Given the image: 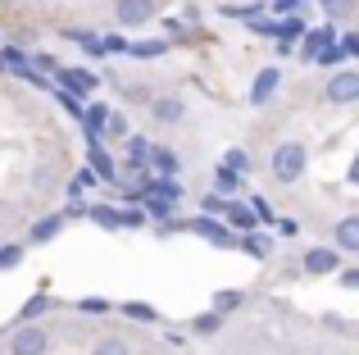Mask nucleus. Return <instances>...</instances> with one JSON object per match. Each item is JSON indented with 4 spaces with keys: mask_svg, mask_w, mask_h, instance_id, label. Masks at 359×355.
Masks as SVG:
<instances>
[{
    "mask_svg": "<svg viewBox=\"0 0 359 355\" xmlns=\"http://www.w3.org/2000/svg\"><path fill=\"white\" fill-rule=\"evenodd\" d=\"M305 160H309V155H305V146H300V142H282L278 151H273V164H269V169H273L278 182H296V178L305 173Z\"/></svg>",
    "mask_w": 359,
    "mask_h": 355,
    "instance_id": "obj_1",
    "label": "nucleus"
},
{
    "mask_svg": "<svg viewBox=\"0 0 359 355\" xmlns=\"http://www.w3.org/2000/svg\"><path fill=\"white\" fill-rule=\"evenodd\" d=\"M46 333L36 328V323H18L14 337H9V355H46Z\"/></svg>",
    "mask_w": 359,
    "mask_h": 355,
    "instance_id": "obj_2",
    "label": "nucleus"
},
{
    "mask_svg": "<svg viewBox=\"0 0 359 355\" xmlns=\"http://www.w3.org/2000/svg\"><path fill=\"white\" fill-rule=\"evenodd\" d=\"M337 264H341V250H337V246H314V250H305V260H300V269H305L309 278L332 274Z\"/></svg>",
    "mask_w": 359,
    "mask_h": 355,
    "instance_id": "obj_3",
    "label": "nucleus"
},
{
    "mask_svg": "<svg viewBox=\"0 0 359 355\" xmlns=\"http://www.w3.org/2000/svg\"><path fill=\"white\" fill-rule=\"evenodd\" d=\"M155 0H118L114 5V18L123 27H141V23H150V18H155Z\"/></svg>",
    "mask_w": 359,
    "mask_h": 355,
    "instance_id": "obj_4",
    "label": "nucleus"
},
{
    "mask_svg": "<svg viewBox=\"0 0 359 355\" xmlns=\"http://www.w3.org/2000/svg\"><path fill=\"white\" fill-rule=\"evenodd\" d=\"M323 96L332 100V105H351V100H359V73H337V78L323 87Z\"/></svg>",
    "mask_w": 359,
    "mask_h": 355,
    "instance_id": "obj_5",
    "label": "nucleus"
},
{
    "mask_svg": "<svg viewBox=\"0 0 359 355\" xmlns=\"http://www.w3.org/2000/svg\"><path fill=\"white\" fill-rule=\"evenodd\" d=\"M182 228H191V232H201V237H210L214 246H228V241H232V228H228V223H219L214 214H201V219L182 223Z\"/></svg>",
    "mask_w": 359,
    "mask_h": 355,
    "instance_id": "obj_6",
    "label": "nucleus"
},
{
    "mask_svg": "<svg viewBox=\"0 0 359 355\" xmlns=\"http://www.w3.org/2000/svg\"><path fill=\"white\" fill-rule=\"evenodd\" d=\"M278 87H282V73L278 69H259V73H255V82H250V105H269Z\"/></svg>",
    "mask_w": 359,
    "mask_h": 355,
    "instance_id": "obj_7",
    "label": "nucleus"
},
{
    "mask_svg": "<svg viewBox=\"0 0 359 355\" xmlns=\"http://www.w3.org/2000/svg\"><path fill=\"white\" fill-rule=\"evenodd\" d=\"M150 114H155L159 123H182L187 100L182 96H150Z\"/></svg>",
    "mask_w": 359,
    "mask_h": 355,
    "instance_id": "obj_8",
    "label": "nucleus"
},
{
    "mask_svg": "<svg viewBox=\"0 0 359 355\" xmlns=\"http://www.w3.org/2000/svg\"><path fill=\"white\" fill-rule=\"evenodd\" d=\"M64 223H69L64 214H46V219H36V223H32L27 241H32V246H46V241H55V237L64 232Z\"/></svg>",
    "mask_w": 359,
    "mask_h": 355,
    "instance_id": "obj_9",
    "label": "nucleus"
},
{
    "mask_svg": "<svg viewBox=\"0 0 359 355\" xmlns=\"http://www.w3.org/2000/svg\"><path fill=\"white\" fill-rule=\"evenodd\" d=\"M55 73H60V87L64 91H78V96H87V91L100 87L96 73H87V69H55Z\"/></svg>",
    "mask_w": 359,
    "mask_h": 355,
    "instance_id": "obj_10",
    "label": "nucleus"
},
{
    "mask_svg": "<svg viewBox=\"0 0 359 355\" xmlns=\"http://www.w3.org/2000/svg\"><path fill=\"white\" fill-rule=\"evenodd\" d=\"M105 119H109V109L105 105H82V133H87V142H100V128H105Z\"/></svg>",
    "mask_w": 359,
    "mask_h": 355,
    "instance_id": "obj_11",
    "label": "nucleus"
},
{
    "mask_svg": "<svg viewBox=\"0 0 359 355\" xmlns=\"http://www.w3.org/2000/svg\"><path fill=\"white\" fill-rule=\"evenodd\" d=\"M337 250H346V255L359 250V219L355 214H346V219L337 223Z\"/></svg>",
    "mask_w": 359,
    "mask_h": 355,
    "instance_id": "obj_12",
    "label": "nucleus"
},
{
    "mask_svg": "<svg viewBox=\"0 0 359 355\" xmlns=\"http://www.w3.org/2000/svg\"><path fill=\"white\" fill-rule=\"evenodd\" d=\"M91 173H96V178H105V182H114V178H118L114 155H105V151H100V142H91Z\"/></svg>",
    "mask_w": 359,
    "mask_h": 355,
    "instance_id": "obj_13",
    "label": "nucleus"
},
{
    "mask_svg": "<svg viewBox=\"0 0 359 355\" xmlns=\"http://www.w3.org/2000/svg\"><path fill=\"white\" fill-rule=\"evenodd\" d=\"M146 164H150L155 173H164V178H177V155H173V151H164V146H150Z\"/></svg>",
    "mask_w": 359,
    "mask_h": 355,
    "instance_id": "obj_14",
    "label": "nucleus"
},
{
    "mask_svg": "<svg viewBox=\"0 0 359 355\" xmlns=\"http://www.w3.org/2000/svg\"><path fill=\"white\" fill-rule=\"evenodd\" d=\"M241 250L250 260H269V250H273V241L264 237V232H255V228H245V237H241Z\"/></svg>",
    "mask_w": 359,
    "mask_h": 355,
    "instance_id": "obj_15",
    "label": "nucleus"
},
{
    "mask_svg": "<svg viewBox=\"0 0 359 355\" xmlns=\"http://www.w3.org/2000/svg\"><path fill=\"white\" fill-rule=\"evenodd\" d=\"M223 219H228V228H255V214L250 210H245V205L241 201H228V205H223Z\"/></svg>",
    "mask_w": 359,
    "mask_h": 355,
    "instance_id": "obj_16",
    "label": "nucleus"
},
{
    "mask_svg": "<svg viewBox=\"0 0 359 355\" xmlns=\"http://www.w3.org/2000/svg\"><path fill=\"white\" fill-rule=\"evenodd\" d=\"M332 27H314V32H309L305 36V46H300V55H305V64H314V55H318V46H327V41H332Z\"/></svg>",
    "mask_w": 359,
    "mask_h": 355,
    "instance_id": "obj_17",
    "label": "nucleus"
},
{
    "mask_svg": "<svg viewBox=\"0 0 359 355\" xmlns=\"http://www.w3.org/2000/svg\"><path fill=\"white\" fill-rule=\"evenodd\" d=\"M141 201H146V210H141V214H155V219H168L173 205H177V201H168V196H159V192H141Z\"/></svg>",
    "mask_w": 359,
    "mask_h": 355,
    "instance_id": "obj_18",
    "label": "nucleus"
},
{
    "mask_svg": "<svg viewBox=\"0 0 359 355\" xmlns=\"http://www.w3.org/2000/svg\"><path fill=\"white\" fill-rule=\"evenodd\" d=\"M100 137H105V142H123V137H128V119H123L118 109H109V119H105V128H100Z\"/></svg>",
    "mask_w": 359,
    "mask_h": 355,
    "instance_id": "obj_19",
    "label": "nucleus"
},
{
    "mask_svg": "<svg viewBox=\"0 0 359 355\" xmlns=\"http://www.w3.org/2000/svg\"><path fill=\"white\" fill-rule=\"evenodd\" d=\"M123 314L137 319V323H155L159 319V310H155V305H146V301H123Z\"/></svg>",
    "mask_w": 359,
    "mask_h": 355,
    "instance_id": "obj_20",
    "label": "nucleus"
},
{
    "mask_svg": "<svg viewBox=\"0 0 359 355\" xmlns=\"http://www.w3.org/2000/svg\"><path fill=\"white\" fill-rule=\"evenodd\" d=\"M223 164H228V169L237 173V178H245V173H250V151H241V146H232V151L223 155Z\"/></svg>",
    "mask_w": 359,
    "mask_h": 355,
    "instance_id": "obj_21",
    "label": "nucleus"
},
{
    "mask_svg": "<svg viewBox=\"0 0 359 355\" xmlns=\"http://www.w3.org/2000/svg\"><path fill=\"white\" fill-rule=\"evenodd\" d=\"M91 355H132V347L123 337H100L96 347H91Z\"/></svg>",
    "mask_w": 359,
    "mask_h": 355,
    "instance_id": "obj_22",
    "label": "nucleus"
},
{
    "mask_svg": "<svg viewBox=\"0 0 359 355\" xmlns=\"http://www.w3.org/2000/svg\"><path fill=\"white\" fill-rule=\"evenodd\" d=\"M191 328H196V333H201V337H214V333H219V328H223V314H219V310H210V314H201V319H196V323H191Z\"/></svg>",
    "mask_w": 359,
    "mask_h": 355,
    "instance_id": "obj_23",
    "label": "nucleus"
},
{
    "mask_svg": "<svg viewBox=\"0 0 359 355\" xmlns=\"http://www.w3.org/2000/svg\"><path fill=\"white\" fill-rule=\"evenodd\" d=\"M87 214H91V219H96V223H100V228H109V232H114V228H118V210H109V205H91V210H87Z\"/></svg>",
    "mask_w": 359,
    "mask_h": 355,
    "instance_id": "obj_24",
    "label": "nucleus"
},
{
    "mask_svg": "<svg viewBox=\"0 0 359 355\" xmlns=\"http://www.w3.org/2000/svg\"><path fill=\"white\" fill-rule=\"evenodd\" d=\"M137 60H155V55H164L168 51V41H137V46H128Z\"/></svg>",
    "mask_w": 359,
    "mask_h": 355,
    "instance_id": "obj_25",
    "label": "nucleus"
},
{
    "mask_svg": "<svg viewBox=\"0 0 359 355\" xmlns=\"http://www.w3.org/2000/svg\"><path fill=\"white\" fill-rule=\"evenodd\" d=\"M0 64H5V73H18L27 64V55L18 51V46H5V51H0Z\"/></svg>",
    "mask_w": 359,
    "mask_h": 355,
    "instance_id": "obj_26",
    "label": "nucleus"
},
{
    "mask_svg": "<svg viewBox=\"0 0 359 355\" xmlns=\"http://www.w3.org/2000/svg\"><path fill=\"white\" fill-rule=\"evenodd\" d=\"M341 60H346V51H341V46H332V41L318 46V55H314V64H327V69H332V64H341Z\"/></svg>",
    "mask_w": 359,
    "mask_h": 355,
    "instance_id": "obj_27",
    "label": "nucleus"
},
{
    "mask_svg": "<svg viewBox=\"0 0 359 355\" xmlns=\"http://www.w3.org/2000/svg\"><path fill=\"white\" fill-rule=\"evenodd\" d=\"M241 301H245L241 292H219V296H214V310H219V314H232Z\"/></svg>",
    "mask_w": 359,
    "mask_h": 355,
    "instance_id": "obj_28",
    "label": "nucleus"
},
{
    "mask_svg": "<svg viewBox=\"0 0 359 355\" xmlns=\"http://www.w3.org/2000/svg\"><path fill=\"white\" fill-rule=\"evenodd\" d=\"M18 260H23V246H18V241H9V246H0V269H14Z\"/></svg>",
    "mask_w": 359,
    "mask_h": 355,
    "instance_id": "obj_29",
    "label": "nucleus"
},
{
    "mask_svg": "<svg viewBox=\"0 0 359 355\" xmlns=\"http://www.w3.org/2000/svg\"><path fill=\"white\" fill-rule=\"evenodd\" d=\"M78 305H82V310H87V314H109V310H114V305H109L105 296H82Z\"/></svg>",
    "mask_w": 359,
    "mask_h": 355,
    "instance_id": "obj_30",
    "label": "nucleus"
},
{
    "mask_svg": "<svg viewBox=\"0 0 359 355\" xmlns=\"http://www.w3.org/2000/svg\"><path fill=\"white\" fill-rule=\"evenodd\" d=\"M146 155H150V142H146V137H128V160H146Z\"/></svg>",
    "mask_w": 359,
    "mask_h": 355,
    "instance_id": "obj_31",
    "label": "nucleus"
},
{
    "mask_svg": "<svg viewBox=\"0 0 359 355\" xmlns=\"http://www.w3.org/2000/svg\"><path fill=\"white\" fill-rule=\"evenodd\" d=\"M118 228H146V214H141V210H123L118 214Z\"/></svg>",
    "mask_w": 359,
    "mask_h": 355,
    "instance_id": "obj_32",
    "label": "nucleus"
},
{
    "mask_svg": "<svg viewBox=\"0 0 359 355\" xmlns=\"http://www.w3.org/2000/svg\"><path fill=\"white\" fill-rule=\"evenodd\" d=\"M214 182H219V192H232V187H237V173H232L228 164H219V173H214Z\"/></svg>",
    "mask_w": 359,
    "mask_h": 355,
    "instance_id": "obj_33",
    "label": "nucleus"
},
{
    "mask_svg": "<svg viewBox=\"0 0 359 355\" xmlns=\"http://www.w3.org/2000/svg\"><path fill=\"white\" fill-rule=\"evenodd\" d=\"M41 310H46V292H41V296H32V301L23 305V323H32V319H36Z\"/></svg>",
    "mask_w": 359,
    "mask_h": 355,
    "instance_id": "obj_34",
    "label": "nucleus"
},
{
    "mask_svg": "<svg viewBox=\"0 0 359 355\" xmlns=\"http://www.w3.org/2000/svg\"><path fill=\"white\" fill-rule=\"evenodd\" d=\"M32 69L36 73H55V69H60V60H55V55H32Z\"/></svg>",
    "mask_w": 359,
    "mask_h": 355,
    "instance_id": "obj_35",
    "label": "nucleus"
},
{
    "mask_svg": "<svg viewBox=\"0 0 359 355\" xmlns=\"http://www.w3.org/2000/svg\"><path fill=\"white\" fill-rule=\"evenodd\" d=\"M205 214H223V205H228V196H219V192H210V196H205Z\"/></svg>",
    "mask_w": 359,
    "mask_h": 355,
    "instance_id": "obj_36",
    "label": "nucleus"
},
{
    "mask_svg": "<svg viewBox=\"0 0 359 355\" xmlns=\"http://www.w3.org/2000/svg\"><path fill=\"white\" fill-rule=\"evenodd\" d=\"M318 5H323V9H332V14H351V5H355V0H318Z\"/></svg>",
    "mask_w": 359,
    "mask_h": 355,
    "instance_id": "obj_37",
    "label": "nucleus"
},
{
    "mask_svg": "<svg viewBox=\"0 0 359 355\" xmlns=\"http://www.w3.org/2000/svg\"><path fill=\"white\" fill-rule=\"evenodd\" d=\"M250 205H255V210H250V214H255V219H273V210H269V201H264V196H255V201H250Z\"/></svg>",
    "mask_w": 359,
    "mask_h": 355,
    "instance_id": "obj_38",
    "label": "nucleus"
},
{
    "mask_svg": "<svg viewBox=\"0 0 359 355\" xmlns=\"http://www.w3.org/2000/svg\"><path fill=\"white\" fill-rule=\"evenodd\" d=\"M341 287H346V292H355V287H359V269H341Z\"/></svg>",
    "mask_w": 359,
    "mask_h": 355,
    "instance_id": "obj_39",
    "label": "nucleus"
},
{
    "mask_svg": "<svg viewBox=\"0 0 359 355\" xmlns=\"http://www.w3.org/2000/svg\"><path fill=\"white\" fill-rule=\"evenodd\" d=\"M300 5H305V0H273V9H278V14H296Z\"/></svg>",
    "mask_w": 359,
    "mask_h": 355,
    "instance_id": "obj_40",
    "label": "nucleus"
},
{
    "mask_svg": "<svg viewBox=\"0 0 359 355\" xmlns=\"http://www.w3.org/2000/svg\"><path fill=\"white\" fill-rule=\"evenodd\" d=\"M100 46H105V51H128V46H123V36H114V32L100 36Z\"/></svg>",
    "mask_w": 359,
    "mask_h": 355,
    "instance_id": "obj_41",
    "label": "nucleus"
},
{
    "mask_svg": "<svg viewBox=\"0 0 359 355\" xmlns=\"http://www.w3.org/2000/svg\"><path fill=\"white\" fill-rule=\"evenodd\" d=\"M278 232H282V237H296L300 228H296V219H278Z\"/></svg>",
    "mask_w": 359,
    "mask_h": 355,
    "instance_id": "obj_42",
    "label": "nucleus"
}]
</instances>
